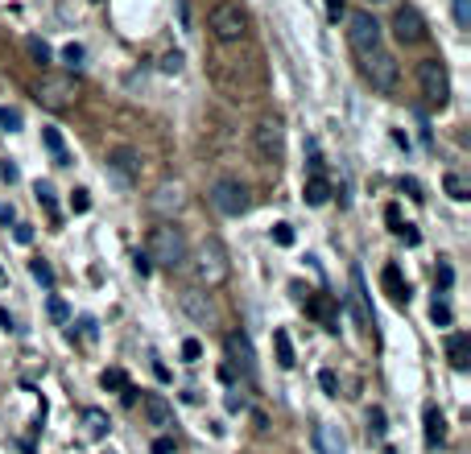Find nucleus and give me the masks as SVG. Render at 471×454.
Masks as SVG:
<instances>
[{"label": "nucleus", "instance_id": "7ed1b4c3", "mask_svg": "<svg viewBox=\"0 0 471 454\" xmlns=\"http://www.w3.org/2000/svg\"><path fill=\"white\" fill-rule=\"evenodd\" d=\"M207 25H211V38L224 42V45H236V42L248 38V13H244V4H236V0L215 4L211 17H207Z\"/></svg>", "mask_w": 471, "mask_h": 454}, {"label": "nucleus", "instance_id": "3c124183", "mask_svg": "<svg viewBox=\"0 0 471 454\" xmlns=\"http://www.w3.org/2000/svg\"><path fill=\"white\" fill-rule=\"evenodd\" d=\"M368 4H389V0H368Z\"/></svg>", "mask_w": 471, "mask_h": 454}, {"label": "nucleus", "instance_id": "423d86ee", "mask_svg": "<svg viewBox=\"0 0 471 454\" xmlns=\"http://www.w3.org/2000/svg\"><path fill=\"white\" fill-rule=\"evenodd\" d=\"M211 207L219 211V215H228V219H240L248 207H252V198H248V186L240 178H219L211 186Z\"/></svg>", "mask_w": 471, "mask_h": 454}, {"label": "nucleus", "instance_id": "a211bd4d", "mask_svg": "<svg viewBox=\"0 0 471 454\" xmlns=\"http://www.w3.org/2000/svg\"><path fill=\"white\" fill-rule=\"evenodd\" d=\"M306 310L319 318L327 330H339V318H335V298H327V293H319V298H310L306 302Z\"/></svg>", "mask_w": 471, "mask_h": 454}, {"label": "nucleus", "instance_id": "473e14b6", "mask_svg": "<svg viewBox=\"0 0 471 454\" xmlns=\"http://www.w3.org/2000/svg\"><path fill=\"white\" fill-rule=\"evenodd\" d=\"M368 434L372 438H384V409H368Z\"/></svg>", "mask_w": 471, "mask_h": 454}, {"label": "nucleus", "instance_id": "dca6fc26", "mask_svg": "<svg viewBox=\"0 0 471 454\" xmlns=\"http://www.w3.org/2000/svg\"><path fill=\"white\" fill-rule=\"evenodd\" d=\"M380 285H384V293H389L397 306H405V302H410V285H405V277H401V269H397V265H384V272H380Z\"/></svg>", "mask_w": 471, "mask_h": 454}, {"label": "nucleus", "instance_id": "c85d7f7f", "mask_svg": "<svg viewBox=\"0 0 471 454\" xmlns=\"http://www.w3.org/2000/svg\"><path fill=\"white\" fill-rule=\"evenodd\" d=\"M34 194H38V203L46 207L50 215H58V203H54V186H50V182H38V186H34Z\"/></svg>", "mask_w": 471, "mask_h": 454}, {"label": "nucleus", "instance_id": "e433bc0d", "mask_svg": "<svg viewBox=\"0 0 471 454\" xmlns=\"http://www.w3.org/2000/svg\"><path fill=\"white\" fill-rule=\"evenodd\" d=\"M50 318H54V322H66V318H71V310H66L62 298H50Z\"/></svg>", "mask_w": 471, "mask_h": 454}, {"label": "nucleus", "instance_id": "bb28decb", "mask_svg": "<svg viewBox=\"0 0 471 454\" xmlns=\"http://www.w3.org/2000/svg\"><path fill=\"white\" fill-rule=\"evenodd\" d=\"M273 347H277V363H282V367H294V343H289V335H285V330H277V335H273Z\"/></svg>", "mask_w": 471, "mask_h": 454}, {"label": "nucleus", "instance_id": "9d476101", "mask_svg": "<svg viewBox=\"0 0 471 454\" xmlns=\"http://www.w3.org/2000/svg\"><path fill=\"white\" fill-rule=\"evenodd\" d=\"M393 38H397L401 45L426 42V21H422V13H418L414 4H405V8L393 13Z\"/></svg>", "mask_w": 471, "mask_h": 454}, {"label": "nucleus", "instance_id": "ea45409f", "mask_svg": "<svg viewBox=\"0 0 471 454\" xmlns=\"http://www.w3.org/2000/svg\"><path fill=\"white\" fill-rule=\"evenodd\" d=\"M161 71H166V75H178V71H182V54H166V58H161Z\"/></svg>", "mask_w": 471, "mask_h": 454}, {"label": "nucleus", "instance_id": "1a4fd4ad", "mask_svg": "<svg viewBox=\"0 0 471 454\" xmlns=\"http://www.w3.org/2000/svg\"><path fill=\"white\" fill-rule=\"evenodd\" d=\"M38 103L50 108V112H66L71 103H75V83L66 79V75H50L38 83Z\"/></svg>", "mask_w": 471, "mask_h": 454}, {"label": "nucleus", "instance_id": "37998d69", "mask_svg": "<svg viewBox=\"0 0 471 454\" xmlns=\"http://www.w3.org/2000/svg\"><path fill=\"white\" fill-rule=\"evenodd\" d=\"M153 454H174V438H157L153 442Z\"/></svg>", "mask_w": 471, "mask_h": 454}, {"label": "nucleus", "instance_id": "5701e85b", "mask_svg": "<svg viewBox=\"0 0 471 454\" xmlns=\"http://www.w3.org/2000/svg\"><path fill=\"white\" fill-rule=\"evenodd\" d=\"M182 306H187V314L198 318V322H207V318L215 314V310H211V302H203V293H198V289H187V293H182Z\"/></svg>", "mask_w": 471, "mask_h": 454}, {"label": "nucleus", "instance_id": "f3484780", "mask_svg": "<svg viewBox=\"0 0 471 454\" xmlns=\"http://www.w3.org/2000/svg\"><path fill=\"white\" fill-rule=\"evenodd\" d=\"M447 360H451V367L455 372H468V363H471V335H451L447 339Z\"/></svg>", "mask_w": 471, "mask_h": 454}, {"label": "nucleus", "instance_id": "393cba45", "mask_svg": "<svg viewBox=\"0 0 471 454\" xmlns=\"http://www.w3.org/2000/svg\"><path fill=\"white\" fill-rule=\"evenodd\" d=\"M442 186H447V194H451L455 203H468V198H471V186H468V178H463V174H447V178H442Z\"/></svg>", "mask_w": 471, "mask_h": 454}, {"label": "nucleus", "instance_id": "c03bdc74", "mask_svg": "<svg viewBox=\"0 0 471 454\" xmlns=\"http://www.w3.org/2000/svg\"><path fill=\"white\" fill-rule=\"evenodd\" d=\"M0 178H4V182H17L21 174H17V166H8V161H4V166H0Z\"/></svg>", "mask_w": 471, "mask_h": 454}, {"label": "nucleus", "instance_id": "aec40b11", "mask_svg": "<svg viewBox=\"0 0 471 454\" xmlns=\"http://www.w3.org/2000/svg\"><path fill=\"white\" fill-rule=\"evenodd\" d=\"M442 438H447L442 409H438V405H426V442H430V446H442Z\"/></svg>", "mask_w": 471, "mask_h": 454}, {"label": "nucleus", "instance_id": "a19ab883", "mask_svg": "<svg viewBox=\"0 0 471 454\" xmlns=\"http://www.w3.org/2000/svg\"><path fill=\"white\" fill-rule=\"evenodd\" d=\"M198 356H203V347H198V339H187V343H182V360H187V363H194V360H198Z\"/></svg>", "mask_w": 471, "mask_h": 454}, {"label": "nucleus", "instance_id": "f704fd0d", "mask_svg": "<svg viewBox=\"0 0 471 454\" xmlns=\"http://www.w3.org/2000/svg\"><path fill=\"white\" fill-rule=\"evenodd\" d=\"M430 318H434L438 326H451V306H447V302H434V306H430Z\"/></svg>", "mask_w": 471, "mask_h": 454}, {"label": "nucleus", "instance_id": "412c9836", "mask_svg": "<svg viewBox=\"0 0 471 454\" xmlns=\"http://www.w3.org/2000/svg\"><path fill=\"white\" fill-rule=\"evenodd\" d=\"M182 207V190L178 186H157V194H153V211H161V215H170V211H178Z\"/></svg>", "mask_w": 471, "mask_h": 454}, {"label": "nucleus", "instance_id": "58836bf2", "mask_svg": "<svg viewBox=\"0 0 471 454\" xmlns=\"http://www.w3.org/2000/svg\"><path fill=\"white\" fill-rule=\"evenodd\" d=\"M273 240H277L282 248H289V244H294V227H289V224H277V227H273Z\"/></svg>", "mask_w": 471, "mask_h": 454}, {"label": "nucleus", "instance_id": "b1692460", "mask_svg": "<svg viewBox=\"0 0 471 454\" xmlns=\"http://www.w3.org/2000/svg\"><path fill=\"white\" fill-rule=\"evenodd\" d=\"M42 140H46V149L54 153V166H71V153H66V145H62L58 129H42Z\"/></svg>", "mask_w": 471, "mask_h": 454}, {"label": "nucleus", "instance_id": "603ef678", "mask_svg": "<svg viewBox=\"0 0 471 454\" xmlns=\"http://www.w3.org/2000/svg\"><path fill=\"white\" fill-rule=\"evenodd\" d=\"M384 454H397V451H393V446H384Z\"/></svg>", "mask_w": 471, "mask_h": 454}, {"label": "nucleus", "instance_id": "4468645a", "mask_svg": "<svg viewBox=\"0 0 471 454\" xmlns=\"http://www.w3.org/2000/svg\"><path fill=\"white\" fill-rule=\"evenodd\" d=\"M352 310L364 330H372V310H368V289H364V272L352 269Z\"/></svg>", "mask_w": 471, "mask_h": 454}, {"label": "nucleus", "instance_id": "f8f14e48", "mask_svg": "<svg viewBox=\"0 0 471 454\" xmlns=\"http://www.w3.org/2000/svg\"><path fill=\"white\" fill-rule=\"evenodd\" d=\"M224 347H228V360L244 372V376H252L256 372V356H252V343H248V335H240V330H232L228 339H224Z\"/></svg>", "mask_w": 471, "mask_h": 454}, {"label": "nucleus", "instance_id": "0eeeda50", "mask_svg": "<svg viewBox=\"0 0 471 454\" xmlns=\"http://www.w3.org/2000/svg\"><path fill=\"white\" fill-rule=\"evenodd\" d=\"M418 87H422L430 108H442V103L451 99V75H447V66H442L438 58L418 62Z\"/></svg>", "mask_w": 471, "mask_h": 454}, {"label": "nucleus", "instance_id": "c9c22d12", "mask_svg": "<svg viewBox=\"0 0 471 454\" xmlns=\"http://www.w3.org/2000/svg\"><path fill=\"white\" fill-rule=\"evenodd\" d=\"M319 384H323V393H327V397H339V380H335V372H319Z\"/></svg>", "mask_w": 471, "mask_h": 454}, {"label": "nucleus", "instance_id": "72a5a7b5", "mask_svg": "<svg viewBox=\"0 0 471 454\" xmlns=\"http://www.w3.org/2000/svg\"><path fill=\"white\" fill-rule=\"evenodd\" d=\"M0 129L17 133V129H21V112H13V108H0Z\"/></svg>", "mask_w": 471, "mask_h": 454}, {"label": "nucleus", "instance_id": "7c9ffc66", "mask_svg": "<svg viewBox=\"0 0 471 454\" xmlns=\"http://www.w3.org/2000/svg\"><path fill=\"white\" fill-rule=\"evenodd\" d=\"M451 8H455V25L471 29V0H451Z\"/></svg>", "mask_w": 471, "mask_h": 454}, {"label": "nucleus", "instance_id": "4be33fe9", "mask_svg": "<svg viewBox=\"0 0 471 454\" xmlns=\"http://www.w3.org/2000/svg\"><path fill=\"white\" fill-rule=\"evenodd\" d=\"M103 434H108V413H103V409H87V413H83V438L99 442Z\"/></svg>", "mask_w": 471, "mask_h": 454}, {"label": "nucleus", "instance_id": "20e7f679", "mask_svg": "<svg viewBox=\"0 0 471 454\" xmlns=\"http://www.w3.org/2000/svg\"><path fill=\"white\" fill-rule=\"evenodd\" d=\"M252 153H256V161L261 166H282L285 161V129L282 120H273V116H265L256 129H252Z\"/></svg>", "mask_w": 471, "mask_h": 454}, {"label": "nucleus", "instance_id": "8fccbe9b", "mask_svg": "<svg viewBox=\"0 0 471 454\" xmlns=\"http://www.w3.org/2000/svg\"><path fill=\"white\" fill-rule=\"evenodd\" d=\"M339 8H343V0H327V13H331V17H339Z\"/></svg>", "mask_w": 471, "mask_h": 454}, {"label": "nucleus", "instance_id": "a18cd8bd", "mask_svg": "<svg viewBox=\"0 0 471 454\" xmlns=\"http://www.w3.org/2000/svg\"><path fill=\"white\" fill-rule=\"evenodd\" d=\"M29 240H34V231H29L25 224H17V244H29Z\"/></svg>", "mask_w": 471, "mask_h": 454}, {"label": "nucleus", "instance_id": "ddd939ff", "mask_svg": "<svg viewBox=\"0 0 471 454\" xmlns=\"http://www.w3.org/2000/svg\"><path fill=\"white\" fill-rule=\"evenodd\" d=\"M141 413H145V421H149V425H170V421H174V405H170L161 393H145V397H141Z\"/></svg>", "mask_w": 471, "mask_h": 454}, {"label": "nucleus", "instance_id": "6ab92c4d", "mask_svg": "<svg viewBox=\"0 0 471 454\" xmlns=\"http://www.w3.org/2000/svg\"><path fill=\"white\" fill-rule=\"evenodd\" d=\"M302 198H306L310 207H323V203L331 198V182H327V174H323V170L306 178V190H302Z\"/></svg>", "mask_w": 471, "mask_h": 454}, {"label": "nucleus", "instance_id": "6e6552de", "mask_svg": "<svg viewBox=\"0 0 471 454\" xmlns=\"http://www.w3.org/2000/svg\"><path fill=\"white\" fill-rule=\"evenodd\" d=\"M347 42H352V50H356L360 58L372 54V50H380V21L372 13H352V17H347Z\"/></svg>", "mask_w": 471, "mask_h": 454}, {"label": "nucleus", "instance_id": "79ce46f5", "mask_svg": "<svg viewBox=\"0 0 471 454\" xmlns=\"http://www.w3.org/2000/svg\"><path fill=\"white\" fill-rule=\"evenodd\" d=\"M434 281H438L442 289H451V281H455V272H451V265H438V269H434Z\"/></svg>", "mask_w": 471, "mask_h": 454}, {"label": "nucleus", "instance_id": "c756f323", "mask_svg": "<svg viewBox=\"0 0 471 454\" xmlns=\"http://www.w3.org/2000/svg\"><path fill=\"white\" fill-rule=\"evenodd\" d=\"M83 58H87V50H83V45H75V42L62 50V62H66L71 71H79V66H83Z\"/></svg>", "mask_w": 471, "mask_h": 454}, {"label": "nucleus", "instance_id": "cd10ccee", "mask_svg": "<svg viewBox=\"0 0 471 454\" xmlns=\"http://www.w3.org/2000/svg\"><path fill=\"white\" fill-rule=\"evenodd\" d=\"M25 50H29V58H34L38 66H50V58H54V54H50V45L42 42V38H29V42H25Z\"/></svg>", "mask_w": 471, "mask_h": 454}, {"label": "nucleus", "instance_id": "09e8293b", "mask_svg": "<svg viewBox=\"0 0 471 454\" xmlns=\"http://www.w3.org/2000/svg\"><path fill=\"white\" fill-rule=\"evenodd\" d=\"M83 339H87V343L95 339V322H92V318H83Z\"/></svg>", "mask_w": 471, "mask_h": 454}, {"label": "nucleus", "instance_id": "f03ea898", "mask_svg": "<svg viewBox=\"0 0 471 454\" xmlns=\"http://www.w3.org/2000/svg\"><path fill=\"white\" fill-rule=\"evenodd\" d=\"M190 272H194V281H198L203 289H219V285L232 277L228 248H224L219 240H203L198 252H194V261H190Z\"/></svg>", "mask_w": 471, "mask_h": 454}, {"label": "nucleus", "instance_id": "49530a36", "mask_svg": "<svg viewBox=\"0 0 471 454\" xmlns=\"http://www.w3.org/2000/svg\"><path fill=\"white\" fill-rule=\"evenodd\" d=\"M149 269H153V265H149V256H145V252H137V272H141V277H149Z\"/></svg>", "mask_w": 471, "mask_h": 454}, {"label": "nucleus", "instance_id": "39448f33", "mask_svg": "<svg viewBox=\"0 0 471 454\" xmlns=\"http://www.w3.org/2000/svg\"><path fill=\"white\" fill-rule=\"evenodd\" d=\"M364 79H368L377 91L393 95L397 83H401V62H397L389 50H372V54H364Z\"/></svg>", "mask_w": 471, "mask_h": 454}, {"label": "nucleus", "instance_id": "2eb2a0df", "mask_svg": "<svg viewBox=\"0 0 471 454\" xmlns=\"http://www.w3.org/2000/svg\"><path fill=\"white\" fill-rule=\"evenodd\" d=\"M314 451L319 454H347V442L339 434V425H314Z\"/></svg>", "mask_w": 471, "mask_h": 454}, {"label": "nucleus", "instance_id": "2f4dec72", "mask_svg": "<svg viewBox=\"0 0 471 454\" xmlns=\"http://www.w3.org/2000/svg\"><path fill=\"white\" fill-rule=\"evenodd\" d=\"M29 272H34V281H42L46 289H54V269H50L46 261H34V265H29Z\"/></svg>", "mask_w": 471, "mask_h": 454}, {"label": "nucleus", "instance_id": "f257e3e1", "mask_svg": "<svg viewBox=\"0 0 471 454\" xmlns=\"http://www.w3.org/2000/svg\"><path fill=\"white\" fill-rule=\"evenodd\" d=\"M149 265H161V269H182L190 261V248H187V235L178 231L174 224H161L149 231V248H145Z\"/></svg>", "mask_w": 471, "mask_h": 454}, {"label": "nucleus", "instance_id": "a878e982", "mask_svg": "<svg viewBox=\"0 0 471 454\" xmlns=\"http://www.w3.org/2000/svg\"><path fill=\"white\" fill-rule=\"evenodd\" d=\"M99 384H103L108 393H124V388H129V376H124L120 367H103V376H99Z\"/></svg>", "mask_w": 471, "mask_h": 454}, {"label": "nucleus", "instance_id": "9b49d317", "mask_svg": "<svg viewBox=\"0 0 471 454\" xmlns=\"http://www.w3.org/2000/svg\"><path fill=\"white\" fill-rule=\"evenodd\" d=\"M108 170L116 174V182L124 186V190H133L137 186V174H141V157H137V149H112L108 153Z\"/></svg>", "mask_w": 471, "mask_h": 454}, {"label": "nucleus", "instance_id": "4c0bfd02", "mask_svg": "<svg viewBox=\"0 0 471 454\" xmlns=\"http://www.w3.org/2000/svg\"><path fill=\"white\" fill-rule=\"evenodd\" d=\"M71 207H75V215L92 211V198H87V190H75V194H71Z\"/></svg>", "mask_w": 471, "mask_h": 454}, {"label": "nucleus", "instance_id": "de8ad7c7", "mask_svg": "<svg viewBox=\"0 0 471 454\" xmlns=\"http://www.w3.org/2000/svg\"><path fill=\"white\" fill-rule=\"evenodd\" d=\"M0 326H4V330H17V322H13V314H8L4 306H0Z\"/></svg>", "mask_w": 471, "mask_h": 454}]
</instances>
